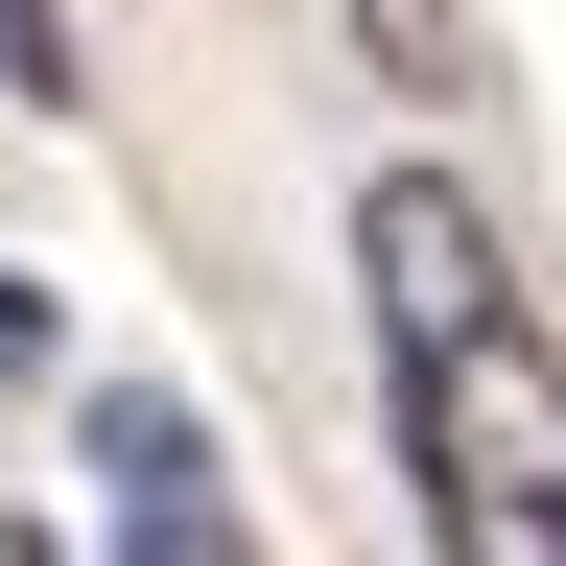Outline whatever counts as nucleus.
<instances>
[{
    "label": "nucleus",
    "instance_id": "nucleus-1",
    "mask_svg": "<svg viewBox=\"0 0 566 566\" xmlns=\"http://www.w3.org/2000/svg\"><path fill=\"white\" fill-rule=\"evenodd\" d=\"M354 283H378V378H401V472L449 566H566V331L520 307L495 212L449 166L354 189Z\"/></svg>",
    "mask_w": 566,
    "mask_h": 566
},
{
    "label": "nucleus",
    "instance_id": "nucleus-2",
    "mask_svg": "<svg viewBox=\"0 0 566 566\" xmlns=\"http://www.w3.org/2000/svg\"><path fill=\"white\" fill-rule=\"evenodd\" d=\"M95 520H118V566H260L237 472H212V424L166 378H95Z\"/></svg>",
    "mask_w": 566,
    "mask_h": 566
},
{
    "label": "nucleus",
    "instance_id": "nucleus-3",
    "mask_svg": "<svg viewBox=\"0 0 566 566\" xmlns=\"http://www.w3.org/2000/svg\"><path fill=\"white\" fill-rule=\"evenodd\" d=\"M354 48H378L401 95H449V71H472V0H354Z\"/></svg>",
    "mask_w": 566,
    "mask_h": 566
},
{
    "label": "nucleus",
    "instance_id": "nucleus-4",
    "mask_svg": "<svg viewBox=\"0 0 566 566\" xmlns=\"http://www.w3.org/2000/svg\"><path fill=\"white\" fill-rule=\"evenodd\" d=\"M0 95H24V118H71V95H95V71H71V0H0Z\"/></svg>",
    "mask_w": 566,
    "mask_h": 566
},
{
    "label": "nucleus",
    "instance_id": "nucleus-5",
    "mask_svg": "<svg viewBox=\"0 0 566 566\" xmlns=\"http://www.w3.org/2000/svg\"><path fill=\"white\" fill-rule=\"evenodd\" d=\"M0 378H48V283H0Z\"/></svg>",
    "mask_w": 566,
    "mask_h": 566
}]
</instances>
